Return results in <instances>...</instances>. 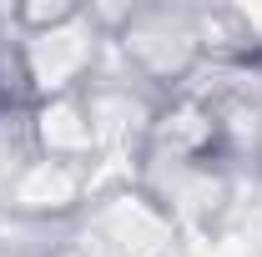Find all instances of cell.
I'll use <instances>...</instances> for the list:
<instances>
[{
    "label": "cell",
    "instance_id": "6da1fadb",
    "mask_svg": "<svg viewBox=\"0 0 262 257\" xmlns=\"http://www.w3.org/2000/svg\"><path fill=\"white\" fill-rule=\"evenodd\" d=\"M86 192V177H81V166H71V161H51V157H35L15 182H10V192L5 202L10 207H20V212H31V217H51V212H71L76 202Z\"/></svg>",
    "mask_w": 262,
    "mask_h": 257
}]
</instances>
